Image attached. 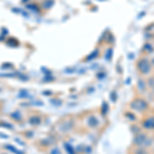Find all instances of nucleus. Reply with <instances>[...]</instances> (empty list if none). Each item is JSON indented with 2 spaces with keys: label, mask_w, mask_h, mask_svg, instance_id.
Segmentation results:
<instances>
[{
  "label": "nucleus",
  "mask_w": 154,
  "mask_h": 154,
  "mask_svg": "<svg viewBox=\"0 0 154 154\" xmlns=\"http://www.w3.org/2000/svg\"><path fill=\"white\" fill-rule=\"evenodd\" d=\"M132 108L139 111H144L147 108V103L143 100H137L132 103Z\"/></svg>",
  "instance_id": "nucleus-2"
},
{
  "label": "nucleus",
  "mask_w": 154,
  "mask_h": 154,
  "mask_svg": "<svg viewBox=\"0 0 154 154\" xmlns=\"http://www.w3.org/2000/svg\"><path fill=\"white\" fill-rule=\"evenodd\" d=\"M50 154H62V153H61V151L59 150V149L55 148V149H53V150L50 151Z\"/></svg>",
  "instance_id": "nucleus-9"
},
{
  "label": "nucleus",
  "mask_w": 154,
  "mask_h": 154,
  "mask_svg": "<svg viewBox=\"0 0 154 154\" xmlns=\"http://www.w3.org/2000/svg\"><path fill=\"white\" fill-rule=\"evenodd\" d=\"M135 143L139 146H146V145H150L151 144V141L148 137L145 136L144 134H140L138 135L135 139Z\"/></svg>",
  "instance_id": "nucleus-1"
},
{
  "label": "nucleus",
  "mask_w": 154,
  "mask_h": 154,
  "mask_svg": "<svg viewBox=\"0 0 154 154\" xmlns=\"http://www.w3.org/2000/svg\"><path fill=\"white\" fill-rule=\"evenodd\" d=\"M138 154H146L145 152H144V151L143 150H140L139 151V152H138Z\"/></svg>",
  "instance_id": "nucleus-10"
},
{
  "label": "nucleus",
  "mask_w": 154,
  "mask_h": 154,
  "mask_svg": "<svg viewBox=\"0 0 154 154\" xmlns=\"http://www.w3.org/2000/svg\"><path fill=\"white\" fill-rule=\"evenodd\" d=\"M65 147H66V149L68 150V153H69V154H74V152H73V148H70V146L68 145V144H66V145H65Z\"/></svg>",
  "instance_id": "nucleus-8"
},
{
  "label": "nucleus",
  "mask_w": 154,
  "mask_h": 154,
  "mask_svg": "<svg viewBox=\"0 0 154 154\" xmlns=\"http://www.w3.org/2000/svg\"><path fill=\"white\" fill-rule=\"evenodd\" d=\"M7 149H10L13 152H15V153H17V154H23V153H21V152H19V150H17L16 148H13V147H11V146H7L6 147Z\"/></svg>",
  "instance_id": "nucleus-7"
},
{
  "label": "nucleus",
  "mask_w": 154,
  "mask_h": 154,
  "mask_svg": "<svg viewBox=\"0 0 154 154\" xmlns=\"http://www.w3.org/2000/svg\"><path fill=\"white\" fill-rule=\"evenodd\" d=\"M30 123L33 125H37L40 123V117H37V116H34V117L30 118Z\"/></svg>",
  "instance_id": "nucleus-4"
},
{
  "label": "nucleus",
  "mask_w": 154,
  "mask_h": 154,
  "mask_svg": "<svg viewBox=\"0 0 154 154\" xmlns=\"http://www.w3.org/2000/svg\"><path fill=\"white\" fill-rule=\"evenodd\" d=\"M88 124H90V127H96L98 125V120L95 117H90L88 119Z\"/></svg>",
  "instance_id": "nucleus-5"
},
{
  "label": "nucleus",
  "mask_w": 154,
  "mask_h": 154,
  "mask_svg": "<svg viewBox=\"0 0 154 154\" xmlns=\"http://www.w3.org/2000/svg\"><path fill=\"white\" fill-rule=\"evenodd\" d=\"M143 127L145 128H154V117H150L144 121Z\"/></svg>",
  "instance_id": "nucleus-3"
},
{
  "label": "nucleus",
  "mask_w": 154,
  "mask_h": 154,
  "mask_svg": "<svg viewBox=\"0 0 154 154\" xmlns=\"http://www.w3.org/2000/svg\"><path fill=\"white\" fill-rule=\"evenodd\" d=\"M11 117H13V119L16 120H20L21 119V115L19 112H16V113H13L11 114Z\"/></svg>",
  "instance_id": "nucleus-6"
}]
</instances>
